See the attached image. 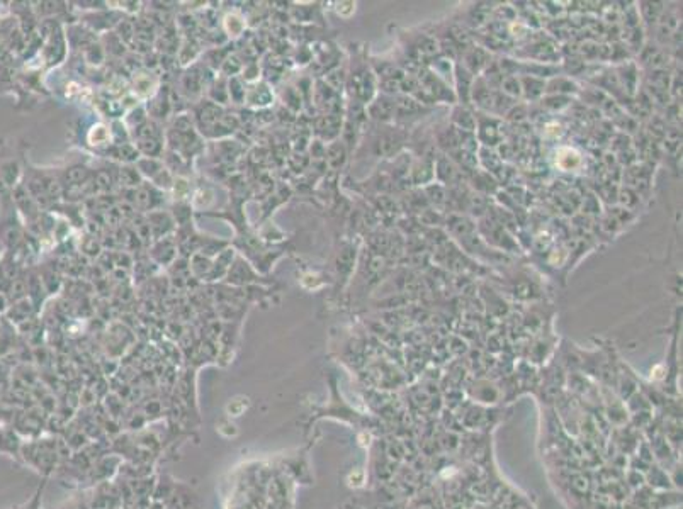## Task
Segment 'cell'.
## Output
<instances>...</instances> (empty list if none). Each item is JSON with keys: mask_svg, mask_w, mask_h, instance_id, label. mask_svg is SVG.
<instances>
[{"mask_svg": "<svg viewBox=\"0 0 683 509\" xmlns=\"http://www.w3.org/2000/svg\"><path fill=\"white\" fill-rule=\"evenodd\" d=\"M138 166H140L141 172L146 173V175H150V177H156L161 172V165L156 160H153V158H146V160H141L138 163Z\"/></svg>", "mask_w": 683, "mask_h": 509, "instance_id": "cell-7", "label": "cell"}, {"mask_svg": "<svg viewBox=\"0 0 683 509\" xmlns=\"http://www.w3.org/2000/svg\"><path fill=\"white\" fill-rule=\"evenodd\" d=\"M95 187L99 190H109L111 188V177L107 172H99L95 175Z\"/></svg>", "mask_w": 683, "mask_h": 509, "instance_id": "cell-8", "label": "cell"}, {"mask_svg": "<svg viewBox=\"0 0 683 509\" xmlns=\"http://www.w3.org/2000/svg\"><path fill=\"white\" fill-rule=\"evenodd\" d=\"M114 155L124 161H133L138 158V150H136L133 145H129V143H123V145H119L116 148Z\"/></svg>", "mask_w": 683, "mask_h": 509, "instance_id": "cell-5", "label": "cell"}, {"mask_svg": "<svg viewBox=\"0 0 683 509\" xmlns=\"http://www.w3.org/2000/svg\"><path fill=\"white\" fill-rule=\"evenodd\" d=\"M138 148L141 153L148 155V158L158 155L161 151V143L158 137H150V139H140L138 141Z\"/></svg>", "mask_w": 683, "mask_h": 509, "instance_id": "cell-1", "label": "cell"}, {"mask_svg": "<svg viewBox=\"0 0 683 509\" xmlns=\"http://www.w3.org/2000/svg\"><path fill=\"white\" fill-rule=\"evenodd\" d=\"M87 177H89V170L85 166H73L67 172V180L70 185H73V187L82 185V183L87 180Z\"/></svg>", "mask_w": 683, "mask_h": 509, "instance_id": "cell-2", "label": "cell"}, {"mask_svg": "<svg viewBox=\"0 0 683 509\" xmlns=\"http://www.w3.org/2000/svg\"><path fill=\"white\" fill-rule=\"evenodd\" d=\"M134 202L138 204L140 207L150 209L153 206V192H151L148 187H140L138 190L134 192Z\"/></svg>", "mask_w": 683, "mask_h": 509, "instance_id": "cell-4", "label": "cell"}, {"mask_svg": "<svg viewBox=\"0 0 683 509\" xmlns=\"http://www.w3.org/2000/svg\"><path fill=\"white\" fill-rule=\"evenodd\" d=\"M89 141L92 143V145H105V143L109 141V129L104 126L92 127V131H90V134H89Z\"/></svg>", "mask_w": 683, "mask_h": 509, "instance_id": "cell-6", "label": "cell"}, {"mask_svg": "<svg viewBox=\"0 0 683 509\" xmlns=\"http://www.w3.org/2000/svg\"><path fill=\"white\" fill-rule=\"evenodd\" d=\"M138 182H140L138 172H136L134 168L124 166V168H121V170H119V183H121V185L134 187V185H138Z\"/></svg>", "mask_w": 683, "mask_h": 509, "instance_id": "cell-3", "label": "cell"}]
</instances>
